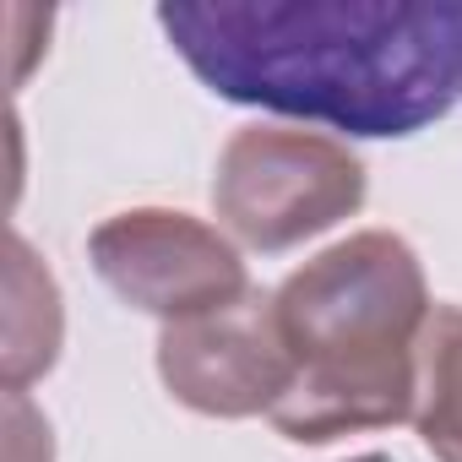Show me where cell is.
Here are the masks:
<instances>
[{"mask_svg": "<svg viewBox=\"0 0 462 462\" xmlns=\"http://www.w3.org/2000/svg\"><path fill=\"white\" fill-rule=\"evenodd\" d=\"M6 462H55L50 424L33 413L28 392H6Z\"/></svg>", "mask_w": 462, "mask_h": 462, "instance_id": "cell-8", "label": "cell"}, {"mask_svg": "<svg viewBox=\"0 0 462 462\" xmlns=\"http://www.w3.org/2000/svg\"><path fill=\"white\" fill-rule=\"evenodd\" d=\"M365 158L348 142L300 125H245L212 169V212L240 245L267 256L327 235L365 207Z\"/></svg>", "mask_w": 462, "mask_h": 462, "instance_id": "cell-3", "label": "cell"}, {"mask_svg": "<svg viewBox=\"0 0 462 462\" xmlns=\"http://www.w3.org/2000/svg\"><path fill=\"white\" fill-rule=\"evenodd\" d=\"M354 462H392V457H381V451H370V457H354Z\"/></svg>", "mask_w": 462, "mask_h": 462, "instance_id": "cell-9", "label": "cell"}, {"mask_svg": "<svg viewBox=\"0 0 462 462\" xmlns=\"http://www.w3.org/2000/svg\"><path fill=\"white\" fill-rule=\"evenodd\" d=\"M6 392H28V381L60 359L66 316L50 267L28 251L23 235L6 240Z\"/></svg>", "mask_w": 462, "mask_h": 462, "instance_id": "cell-6", "label": "cell"}, {"mask_svg": "<svg viewBox=\"0 0 462 462\" xmlns=\"http://www.w3.org/2000/svg\"><path fill=\"white\" fill-rule=\"evenodd\" d=\"M174 55L228 104L413 136L462 104V0H163Z\"/></svg>", "mask_w": 462, "mask_h": 462, "instance_id": "cell-1", "label": "cell"}, {"mask_svg": "<svg viewBox=\"0 0 462 462\" xmlns=\"http://www.w3.org/2000/svg\"><path fill=\"white\" fill-rule=\"evenodd\" d=\"M278 327L294 354V386L273 424L294 446H327L354 430L413 419L430 283L413 245L392 228L327 245L278 289Z\"/></svg>", "mask_w": 462, "mask_h": 462, "instance_id": "cell-2", "label": "cell"}, {"mask_svg": "<svg viewBox=\"0 0 462 462\" xmlns=\"http://www.w3.org/2000/svg\"><path fill=\"white\" fill-rule=\"evenodd\" d=\"M158 375L174 402L207 419H256L289 397L294 354L278 327V305L251 283L235 305H217L158 332Z\"/></svg>", "mask_w": 462, "mask_h": 462, "instance_id": "cell-5", "label": "cell"}, {"mask_svg": "<svg viewBox=\"0 0 462 462\" xmlns=\"http://www.w3.org/2000/svg\"><path fill=\"white\" fill-rule=\"evenodd\" d=\"M93 273L131 305L169 321L207 316L251 294L245 262L212 223L174 207H131L88 235Z\"/></svg>", "mask_w": 462, "mask_h": 462, "instance_id": "cell-4", "label": "cell"}, {"mask_svg": "<svg viewBox=\"0 0 462 462\" xmlns=\"http://www.w3.org/2000/svg\"><path fill=\"white\" fill-rule=\"evenodd\" d=\"M413 430L435 462H462V305H435L419 343Z\"/></svg>", "mask_w": 462, "mask_h": 462, "instance_id": "cell-7", "label": "cell"}]
</instances>
